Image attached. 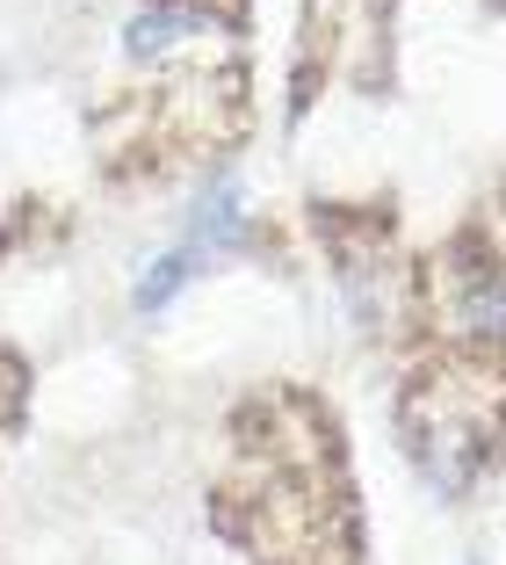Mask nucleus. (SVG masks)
<instances>
[{
    "label": "nucleus",
    "instance_id": "20e7f679",
    "mask_svg": "<svg viewBox=\"0 0 506 565\" xmlns=\"http://www.w3.org/2000/svg\"><path fill=\"white\" fill-rule=\"evenodd\" d=\"M463 327L485 333V341H506V268H485L463 290Z\"/></svg>",
    "mask_w": 506,
    "mask_h": 565
},
{
    "label": "nucleus",
    "instance_id": "f257e3e1",
    "mask_svg": "<svg viewBox=\"0 0 506 565\" xmlns=\"http://www.w3.org/2000/svg\"><path fill=\"white\" fill-rule=\"evenodd\" d=\"M181 247H196L203 262L246 247V196H239V174H217V182L196 196V217H189V239H181Z\"/></svg>",
    "mask_w": 506,
    "mask_h": 565
},
{
    "label": "nucleus",
    "instance_id": "f03ea898",
    "mask_svg": "<svg viewBox=\"0 0 506 565\" xmlns=\"http://www.w3.org/2000/svg\"><path fill=\"white\" fill-rule=\"evenodd\" d=\"M189 36H203L196 8H181V0H152V8H138V15H131L123 51H131V58H166V51H181Z\"/></svg>",
    "mask_w": 506,
    "mask_h": 565
},
{
    "label": "nucleus",
    "instance_id": "39448f33",
    "mask_svg": "<svg viewBox=\"0 0 506 565\" xmlns=\"http://www.w3.org/2000/svg\"><path fill=\"white\" fill-rule=\"evenodd\" d=\"M463 565H492V558H463Z\"/></svg>",
    "mask_w": 506,
    "mask_h": 565
},
{
    "label": "nucleus",
    "instance_id": "7ed1b4c3",
    "mask_svg": "<svg viewBox=\"0 0 506 565\" xmlns=\"http://www.w3.org/2000/svg\"><path fill=\"white\" fill-rule=\"evenodd\" d=\"M196 276H203V254H196V247H174V254H160V262H152L146 276H138L131 305L152 319V312H166V305H174V298H181V290H189Z\"/></svg>",
    "mask_w": 506,
    "mask_h": 565
}]
</instances>
